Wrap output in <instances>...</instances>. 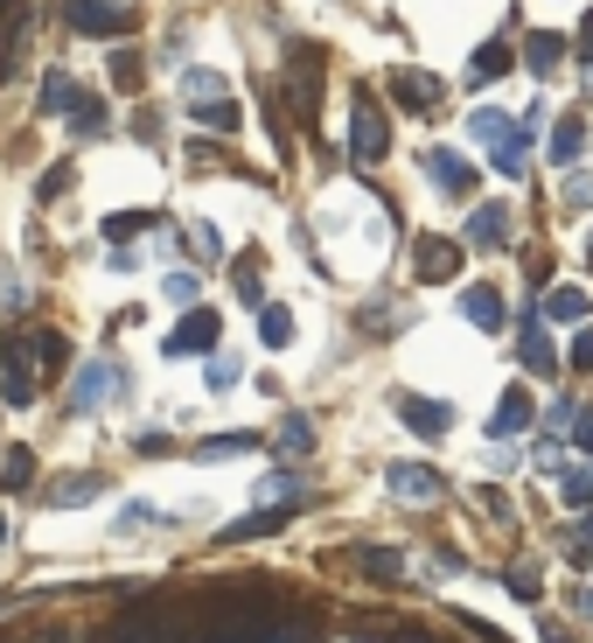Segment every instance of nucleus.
<instances>
[{
    "instance_id": "nucleus-30",
    "label": "nucleus",
    "mask_w": 593,
    "mask_h": 643,
    "mask_svg": "<svg viewBox=\"0 0 593 643\" xmlns=\"http://www.w3.org/2000/svg\"><path fill=\"white\" fill-rule=\"evenodd\" d=\"M168 301H196V273H175V280H168Z\"/></svg>"
},
{
    "instance_id": "nucleus-25",
    "label": "nucleus",
    "mask_w": 593,
    "mask_h": 643,
    "mask_svg": "<svg viewBox=\"0 0 593 643\" xmlns=\"http://www.w3.org/2000/svg\"><path fill=\"white\" fill-rule=\"evenodd\" d=\"M398 99H406V105H426V99H433V78H398Z\"/></svg>"
},
{
    "instance_id": "nucleus-7",
    "label": "nucleus",
    "mask_w": 593,
    "mask_h": 643,
    "mask_svg": "<svg viewBox=\"0 0 593 643\" xmlns=\"http://www.w3.org/2000/svg\"><path fill=\"white\" fill-rule=\"evenodd\" d=\"M426 168H433V182L447 189V196H468V189H475V168H468L461 155H447V147H440V155H433Z\"/></svg>"
},
{
    "instance_id": "nucleus-4",
    "label": "nucleus",
    "mask_w": 593,
    "mask_h": 643,
    "mask_svg": "<svg viewBox=\"0 0 593 643\" xmlns=\"http://www.w3.org/2000/svg\"><path fill=\"white\" fill-rule=\"evenodd\" d=\"M105 392H112V364H105V357H91V364L78 371V385H70V406H78V413H91V406L105 399Z\"/></svg>"
},
{
    "instance_id": "nucleus-1",
    "label": "nucleus",
    "mask_w": 593,
    "mask_h": 643,
    "mask_svg": "<svg viewBox=\"0 0 593 643\" xmlns=\"http://www.w3.org/2000/svg\"><path fill=\"white\" fill-rule=\"evenodd\" d=\"M385 147H391L385 112H377L370 99H356V120H350V155H356V161H385Z\"/></svg>"
},
{
    "instance_id": "nucleus-26",
    "label": "nucleus",
    "mask_w": 593,
    "mask_h": 643,
    "mask_svg": "<svg viewBox=\"0 0 593 643\" xmlns=\"http://www.w3.org/2000/svg\"><path fill=\"white\" fill-rule=\"evenodd\" d=\"M566 364H580V371H593V329H580V336H572V350H566Z\"/></svg>"
},
{
    "instance_id": "nucleus-14",
    "label": "nucleus",
    "mask_w": 593,
    "mask_h": 643,
    "mask_svg": "<svg viewBox=\"0 0 593 643\" xmlns=\"http://www.w3.org/2000/svg\"><path fill=\"white\" fill-rule=\"evenodd\" d=\"M468 126H475V140H495V147L510 140V112H495V105H482V112H475Z\"/></svg>"
},
{
    "instance_id": "nucleus-17",
    "label": "nucleus",
    "mask_w": 593,
    "mask_h": 643,
    "mask_svg": "<svg viewBox=\"0 0 593 643\" xmlns=\"http://www.w3.org/2000/svg\"><path fill=\"white\" fill-rule=\"evenodd\" d=\"M78 497H99V476H64L49 489V504H78Z\"/></svg>"
},
{
    "instance_id": "nucleus-10",
    "label": "nucleus",
    "mask_w": 593,
    "mask_h": 643,
    "mask_svg": "<svg viewBox=\"0 0 593 643\" xmlns=\"http://www.w3.org/2000/svg\"><path fill=\"white\" fill-rule=\"evenodd\" d=\"M391 489H398V497H440V476H433V469H391Z\"/></svg>"
},
{
    "instance_id": "nucleus-5",
    "label": "nucleus",
    "mask_w": 593,
    "mask_h": 643,
    "mask_svg": "<svg viewBox=\"0 0 593 643\" xmlns=\"http://www.w3.org/2000/svg\"><path fill=\"white\" fill-rule=\"evenodd\" d=\"M454 273H461V245H454V238L419 245V280H454Z\"/></svg>"
},
{
    "instance_id": "nucleus-12",
    "label": "nucleus",
    "mask_w": 593,
    "mask_h": 643,
    "mask_svg": "<svg viewBox=\"0 0 593 643\" xmlns=\"http://www.w3.org/2000/svg\"><path fill=\"white\" fill-rule=\"evenodd\" d=\"M524 161H531V126H516V134L495 147V168H503V176H524Z\"/></svg>"
},
{
    "instance_id": "nucleus-9",
    "label": "nucleus",
    "mask_w": 593,
    "mask_h": 643,
    "mask_svg": "<svg viewBox=\"0 0 593 643\" xmlns=\"http://www.w3.org/2000/svg\"><path fill=\"white\" fill-rule=\"evenodd\" d=\"M503 224H510L503 203H482V211H475V224H468V238H475V245H503V238H510Z\"/></svg>"
},
{
    "instance_id": "nucleus-3",
    "label": "nucleus",
    "mask_w": 593,
    "mask_h": 643,
    "mask_svg": "<svg viewBox=\"0 0 593 643\" xmlns=\"http://www.w3.org/2000/svg\"><path fill=\"white\" fill-rule=\"evenodd\" d=\"M70 29L78 35H126V8H112V0H78V8H70Z\"/></svg>"
},
{
    "instance_id": "nucleus-13",
    "label": "nucleus",
    "mask_w": 593,
    "mask_h": 643,
    "mask_svg": "<svg viewBox=\"0 0 593 643\" xmlns=\"http://www.w3.org/2000/svg\"><path fill=\"white\" fill-rule=\"evenodd\" d=\"M196 126H209V134H238L244 120H238V105H231V99H209V105L196 112Z\"/></svg>"
},
{
    "instance_id": "nucleus-23",
    "label": "nucleus",
    "mask_w": 593,
    "mask_h": 643,
    "mask_svg": "<svg viewBox=\"0 0 593 643\" xmlns=\"http://www.w3.org/2000/svg\"><path fill=\"white\" fill-rule=\"evenodd\" d=\"M566 43L559 35H531V70H551V56H559Z\"/></svg>"
},
{
    "instance_id": "nucleus-20",
    "label": "nucleus",
    "mask_w": 593,
    "mask_h": 643,
    "mask_svg": "<svg viewBox=\"0 0 593 643\" xmlns=\"http://www.w3.org/2000/svg\"><path fill=\"white\" fill-rule=\"evenodd\" d=\"M244 448H259L252 433H217V441H203L196 455H209V462H217V455H244Z\"/></svg>"
},
{
    "instance_id": "nucleus-18",
    "label": "nucleus",
    "mask_w": 593,
    "mask_h": 643,
    "mask_svg": "<svg viewBox=\"0 0 593 643\" xmlns=\"http://www.w3.org/2000/svg\"><path fill=\"white\" fill-rule=\"evenodd\" d=\"M259 336H265V343L280 350L286 336H294V315H286V308H265V315H259Z\"/></svg>"
},
{
    "instance_id": "nucleus-19",
    "label": "nucleus",
    "mask_w": 593,
    "mask_h": 643,
    "mask_svg": "<svg viewBox=\"0 0 593 643\" xmlns=\"http://www.w3.org/2000/svg\"><path fill=\"white\" fill-rule=\"evenodd\" d=\"M356 566H363V574H377V580H391L398 574V553H391V545H370V553H356Z\"/></svg>"
},
{
    "instance_id": "nucleus-6",
    "label": "nucleus",
    "mask_w": 593,
    "mask_h": 643,
    "mask_svg": "<svg viewBox=\"0 0 593 643\" xmlns=\"http://www.w3.org/2000/svg\"><path fill=\"white\" fill-rule=\"evenodd\" d=\"M398 420L419 427V433H447V427H454V413H447V406H433V399H412V392H406V399H398Z\"/></svg>"
},
{
    "instance_id": "nucleus-24",
    "label": "nucleus",
    "mask_w": 593,
    "mask_h": 643,
    "mask_svg": "<svg viewBox=\"0 0 593 643\" xmlns=\"http://www.w3.org/2000/svg\"><path fill=\"white\" fill-rule=\"evenodd\" d=\"M545 308H551V315H559V322H572V315H586V301H580V294H572V287H559V294H551V301H545Z\"/></svg>"
},
{
    "instance_id": "nucleus-29",
    "label": "nucleus",
    "mask_w": 593,
    "mask_h": 643,
    "mask_svg": "<svg viewBox=\"0 0 593 643\" xmlns=\"http://www.w3.org/2000/svg\"><path fill=\"white\" fill-rule=\"evenodd\" d=\"M28 469H35V462H28V448H14V462H8V489H22V483H28Z\"/></svg>"
},
{
    "instance_id": "nucleus-28",
    "label": "nucleus",
    "mask_w": 593,
    "mask_h": 643,
    "mask_svg": "<svg viewBox=\"0 0 593 643\" xmlns=\"http://www.w3.org/2000/svg\"><path fill=\"white\" fill-rule=\"evenodd\" d=\"M524 364H531V371H551V350H545V336H531V343H524Z\"/></svg>"
},
{
    "instance_id": "nucleus-15",
    "label": "nucleus",
    "mask_w": 593,
    "mask_h": 643,
    "mask_svg": "<svg viewBox=\"0 0 593 643\" xmlns=\"http://www.w3.org/2000/svg\"><path fill=\"white\" fill-rule=\"evenodd\" d=\"M70 126H78V134H99L105 126V99H70Z\"/></svg>"
},
{
    "instance_id": "nucleus-27",
    "label": "nucleus",
    "mask_w": 593,
    "mask_h": 643,
    "mask_svg": "<svg viewBox=\"0 0 593 643\" xmlns=\"http://www.w3.org/2000/svg\"><path fill=\"white\" fill-rule=\"evenodd\" d=\"M35 357H43V371L64 364V336H35Z\"/></svg>"
},
{
    "instance_id": "nucleus-11",
    "label": "nucleus",
    "mask_w": 593,
    "mask_h": 643,
    "mask_svg": "<svg viewBox=\"0 0 593 643\" xmlns=\"http://www.w3.org/2000/svg\"><path fill=\"white\" fill-rule=\"evenodd\" d=\"M461 315H468V322H482V329H503V301H495L489 287H475V294H461Z\"/></svg>"
},
{
    "instance_id": "nucleus-32",
    "label": "nucleus",
    "mask_w": 593,
    "mask_h": 643,
    "mask_svg": "<svg viewBox=\"0 0 593 643\" xmlns=\"http://www.w3.org/2000/svg\"><path fill=\"white\" fill-rule=\"evenodd\" d=\"M580 448H586V455H593V413H586V420H580Z\"/></svg>"
},
{
    "instance_id": "nucleus-8",
    "label": "nucleus",
    "mask_w": 593,
    "mask_h": 643,
    "mask_svg": "<svg viewBox=\"0 0 593 643\" xmlns=\"http://www.w3.org/2000/svg\"><path fill=\"white\" fill-rule=\"evenodd\" d=\"M503 70H510V49L503 43H482V49H475V64H468V84H495Z\"/></svg>"
},
{
    "instance_id": "nucleus-22",
    "label": "nucleus",
    "mask_w": 593,
    "mask_h": 643,
    "mask_svg": "<svg viewBox=\"0 0 593 643\" xmlns=\"http://www.w3.org/2000/svg\"><path fill=\"white\" fill-rule=\"evenodd\" d=\"M580 140H586V134H580V120H566L559 134H551V155H559V161H572V155H580Z\"/></svg>"
},
{
    "instance_id": "nucleus-31",
    "label": "nucleus",
    "mask_w": 593,
    "mask_h": 643,
    "mask_svg": "<svg viewBox=\"0 0 593 643\" xmlns=\"http://www.w3.org/2000/svg\"><path fill=\"white\" fill-rule=\"evenodd\" d=\"M580 56H586V64H593V14H586V22H580Z\"/></svg>"
},
{
    "instance_id": "nucleus-16",
    "label": "nucleus",
    "mask_w": 593,
    "mask_h": 643,
    "mask_svg": "<svg viewBox=\"0 0 593 643\" xmlns=\"http://www.w3.org/2000/svg\"><path fill=\"white\" fill-rule=\"evenodd\" d=\"M524 420H531V399H524V392H510V399L495 406V433H516Z\"/></svg>"
},
{
    "instance_id": "nucleus-21",
    "label": "nucleus",
    "mask_w": 593,
    "mask_h": 643,
    "mask_svg": "<svg viewBox=\"0 0 593 643\" xmlns=\"http://www.w3.org/2000/svg\"><path fill=\"white\" fill-rule=\"evenodd\" d=\"M273 441L286 448V455H300V448H308V441H315V427H308V420H300V413H294V420H286V427L273 433Z\"/></svg>"
},
{
    "instance_id": "nucleus-2",
    "label": "nucleus",
    "mask_w": 593,
    "mask_h": 643,
    "mask_svg": "<svg viewBox=\"0 0 593 643\" xmlns=\"http://www.w3.org/2000/svg\"><path fill=\"white\" fill-rule=\"evenodd\" d=\"M203 350H217V315L209 308H196L175 336H168V357H203Z\"/></svg>"
},
{
    "instance_id": "nucleus-33",
    "label": "nucleus",
    "mask_w": 593,
    "mask_h": 643,
    "mask_svg": "<svg viewBox=\"0 0 593 643\" xmlns=\"http://www.w3.org/2000/svg\"><path fill=\"white\" fill-rule=\"evenodd\" d=\"M49 643H78V636H49Z\"/></svg>"
}]
</instances>
